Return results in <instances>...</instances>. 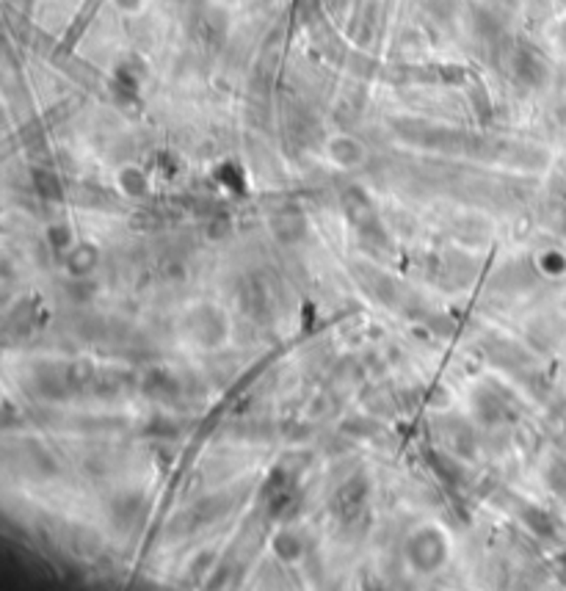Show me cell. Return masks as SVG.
<instances>
[{
    "instance_id": "cell-1",
    "label": "cell",
    "mask_w": 566,
    "mask_h": 591,
    "mask_svg": "<svg viewBox=\"0 0 566 591\" xmlns=\"http://www.w3.org/2000/svg\"><path fill=\"white\" fill-rule=\"evenodd\" d=\"M177 335L186 346L202 354L221 351L233 338V318L219 301L202 299L188 304L177 318Z\"/></svg>"
},
{
    "instance_id": "cell-6",
    "label": "cell",
    "mask_w": 566,
    "mask_h": 591,
    "mask_svg": "<svg viewBox=\"0 0 566 591\" xmlns=\"http://www.w3.org/2000/svg\"><path fill=\"white\" fill-rule=\"evenodd\" d=\"M268 550L279 563L293 567V563H301L307 558L310 542H307V536L296 528H276L268 539Z\"/></svg>"
},
{
    "instance_id": "cell-5",
    "label": "cell",
    "mask_w": 566,
    "mask_h": 591,
    "mask_svg": "<svg viewBox=\"0 0 566 591\" xmlns=\"http://www.w3.org/2000/svg\"><path fill=\"white\" fill-rule=\"evenodd\" d=\"M100 263H102V254L97 244H89V241H78L67 254H61V268L72 282H86L89 276H94Z\"/></svg>"
},
{
    "instance_id": "cell-3",
    "label": "cell",
    "mask_w": 566,
    "mask_h": 591,
    "mask_svg": "<svg viewBox=\"0 0 566 591\" xmlns=\"http://www.w3.org/2000/svg\"><path fill=\"white\" fill-rule=\"evenodd\" d=\"M323 161H329L338 172H359L371 164V147L365 139L348 131H334L323 139Z\"/></svg>"
},
{
    "instance_id": "cell-2",
    "label": "cell",
    "mask_w": 566,
    "mask_h": 591,
    "mask_svg": "<svg viewBox=\"0 0 566 591\" xmlns=\"http://www.w3.org/2000/svg\"><path fill=\"white\" fill-rule=\"evenodd\" d=\"M401 555L418 578H436L453 558L450 533L440 523H420L403 536Z\"/></svg>"
},
{
    "instance_id": "cell-4",
    "label": "cell",
    "mask_w": 566,
    "mask_h": 591,
    "mask_svg": "<svg viewBox=\"0 0 566 591\" xmlns=\"http://www.w3.org/2000/svg\"><path fill=\"white\" fill-rule=\"evenodd\" d=\"M114 188L124 199L141 202V199L152 196V188H155V186H152V177H149V172L141 164L127 161V164H119L114 169Z\"/></svg>"
},
{
    "instance_id": "cell-8",
    "label": "cell",
    "mask_w": 566,
    "mask_h": 591,
    "mask_svg": "<svg viewBox=\"0 0 566 591\" xmlns=\"http://www.w3.org/2000/svg\"><path fill=\"white\" fill-rule=\"evenodd\" d=\"M536 271L542 276H547V279H558V276L566 274V257L561 252H553V249L538 252L536 254Z\"/></svg>"
},
{
    "instance_id": "cell-9",
    "label": "cell",
    "mask_w": 566,
    "mask_h": 591,
    "mask_svg": "<svg viewBox=\"0 0 566 591\" xmlns=\"http://www.w3.org/2000/svg\"><path fill=\"white\" fill-rule=\"evenodd\" d=\"M108 6L119 14V17H141L149 9V0H108Z\"/></svg>"
},
{
    "instance_id": "cell-7",
    "label": "cell",
    "mask_w": 566,
    "mask_h": 591,
    "mask_svg": "<svg viewBox=\"0 0 566 591\" xmlns=\"http://www.w3.org/2000/svg\"><path fill=\"white\" fill-rule=\"evenodd\" d=\"M78 241H81V238L75 236V229H72L67 221H53V224L44 227V244H47L50 252L59 254V257L67 254Z\"/></svg>"
}]
</instances>
